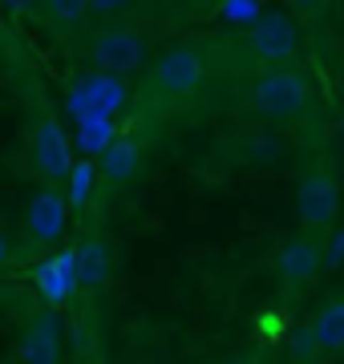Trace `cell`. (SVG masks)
Listing matches in <instances>:
<instances>
[{
  "mask_svg": "<svg viewBox=\"0 0 344 364\" xmlns=\"http://www.w3.org/2000/svg\"><path fill=\"white\" fill-rule=\"evenodd\" d=\"M118 134H114V117L109 114H90L77 122V142L85 154H97L102 158V150H106L109 142H114Z\"/></svg>",
  "mask_w": 344,
  "mask_h": 364,
  "instance_id": "cell-13",
  "label": "cell"
},
{
  "mask_svg": "<svg viewBox=\"0 0 344 364\" xmlns=\"http://www.w3.org/2000/svg\"><path fill=\"white\" fill-rule=\"evenodd\" d=\"M21 360L25 364H61V344H57V320L37 316L21 336Z\"/></svg>",
  "mask_w": 344,
  "mask_h": 364,
  "instance_id": "cell-10",
  "label": "cell"
},
{
  "mask_svg": "<svg viewBox=\"0 0 344 364\" xmlns=\"http://www.w3.org/2000/svg\"><path fill=\"white\" fill-rule=\"evenodd\" d=\"M154 85H158L166 97H186V93H195L207 77V61H203L199 49H190V45H174L166 49L154 61Z\"/></svg>",
  "mask_w": 344,
  "mask_h": 364,
  "instance_id": "cell-4",
  "label": "cell"
},
{
  "mask_svg": "<svg viewBox=\"0 0 344 364\" xmlns=\"http://www.w3.org/2000/svg\"><path fill=\"white\" fill-rule=\"evenodd\" d=\"M134 0H90V9L97 16H118V13H126Z\"/></svg>",
  "mask_w": 344,
  "mask_h": 364,
  "instance_id": "cell-18",
  "label": "cell"
},
{
  "mask_svg": "<svg viewBox=\"0 0 344 364\" xmlns=\"http://www.w3.org/2000/svg\"><path fill=\"white\" fill-rule=\"evenodd\" d=\"M243 105L252 114L267 117V122H300L304 109L312 105V85L296 65H279V69H264L259 77H252Z\"/></svg>",
  "mask_w": 344,
  "mask_h": 364,
  "instance_id": "cell-1",
  "label": "cell"
},
{
  "mask_svg": "<svg viewBox=\"0 0 344 364\" xmlns=\"http://www.w3.org/2000/svg\"><path fill=\"white\" fill-rule=\"evenodd\" d=\"M77 275H81L85 287H97L109 275V255H106V247H102L97 239H90V243L77 251Z\"/></svg>",
  "mask_w": 344,
  "mask_h": 364,
  "instance_id": "cell-14",
  "label": "cell"
},
{
  "mask_svg": "<svg viewBox=\"0 0 344 364\" xmlns=\"http://www.w3.org/2000/svg\"><path fill=\"white\" fill-rule=\"evenodd\" d=\"M93 178H97V166H93L90 158L85 162H77V166L69 170V186H65V198H69V207L73 210H85V198L93 195Z\"/></svg>",
  "mask_w": 344,
  "mask_h": 364,
  "instance_id": "cell-15",
  "label": "cell"
},
{
  "mask_svg": "<svg viewBox=\"0 0 344 364\" xmlns=\"http://www.w3.org/2000/svg\"><path fill=\"white\" fill-rule=\"evenodd\" d=\"M279 279H284V287H304L312 275H316L320 267V251L316 243L308 239V235H296V239H288L284 243V251H279Z\"/></svg>",
  "mask_w": 344,
  "mask_h": 364,
  "instance_id": "cell-9",
  "label": "cell"
},
{
  "mask_svg": "<svg viewBox=\"0 0 344 364\" xmlns=\"http://www.w3.org/2000/svg\"><path fill=\"white\" fill-rule=\"evenodd\" d=\"M9 255H13V247H9V239H4V235H0V263L9 259Z\"/></svg>",
  "mask_w": 344,
  "mask_h": 364,
  "instance_id": "cell-21",
  "label": "cell"
},
{
  "mask_svg": "<svg viewBox=\"0 0 344 364\" xmlns=\"http://www.w3.org/2000/svg\"><path fill=\"white\" fill-rule=\"evenodd\" d=\"M243 45H247L255 61H264L267 69H279V65H291L300 41H296V25H291L288 13H264L243 33Z\"/></svg>",
  "mask_w": 344,
  "mask_h": 364,
  "instance_id": "cell-3",
  "label": "cell"
},
{
  "mask_svg": "<svg viewBox=\"0 0 344 364\" xmlns=\"http://www.w3.org/2000/svg\"><path fill=\"white\" fill-rule=\"evenodd\" d=\"M65 219H69V198L57 191V186H45L33 203H28V239L37 243V247H49L57 243V235L65 231Z\"/></svg>",
  "mask_w": 344,
  "mask_h": 364,
  "instance_id": "cell-7",
  "label": "cell"
},
{
  "mask_svg": "<svg viewBox=\"0 0 344 364\" xmlns=\"http://www.w3.org/2000/svg\"><path fill=\"white\" fill-rule=\"evenodd\" d=\"M296 210L304 227H328L340 210V191H336V178L328 170H308L304 182H300V195H296Z\"/></svg>",
  "mask_w": 344,
  "mask_h": 364,
  "instance_id": "cell-6",
  "label": "cell"
},
{
  "mask_svg": "<svg viewBox=\"0 0 344 364\" xmlns=\"http://www.w3.org/2000/svg\"><path fill=\"white\" fill-rule=\"evenodd\" d=\"M291 4H296L300 13H316V9H320V4H324V0H291Z\"/></svg>",
  "mask_w": 344,
  "mask_h": 364,
  "instance_id": "cell-20",
  "label": "cell"
},
{
  "mask_svg": "<svg viewBox=\"0 0 344 364\" xmlns=\"http://www.w3.org/2000/svg\"><path fill=\"white\" fill-rule=\"evenodd\" d=\"M45 13L53 25H77L90 13V0H45Z\"/></svg>",
  "mask_w": 344,
  "mask_h": 364,
  "instance_id": "cell-16",
  "label": "cell"
},
{
  "mask_svg": "<svg viewBox=\"0 0 344 364\" xmlns=\"http://www.w3.org/2000/svg\"><path fill=\"white\" fill-rule=\"evenodd\" d=\"M81 284L77 275V251H57L53 259H45L37 267V287H41V299L45 304H65L69 291Z\"/></svg>",
  "mask_w": 344,
  "mask_h": 364,
  "instance_id": "cell-8",
  "label": "cell"
},
{
  "mask_svg": "<svg viewBox=\"0 0 344 364\" xmlns=\"http://www.w3.org/2000/svg\"><path fill=\"white\" fill-rule=\"evenodd\" d=\"M97 170L106 174V182L122 186V182H130L138 170H142V146L134 142V138H114V142L102 150L97 158Z\"/></svg>",
  "mask_w": 344,
  "mask_h": 364,
  "instance_id": "cell-11",
  "label": "cell"
},
{
  "mask_svg": "<svg viewBox=\"0 0 344 364\" xmlns=\"http://www.w3.org/2000/svg\"><path fill=\"white\" fill-rule=\"evenodd\" d=\"M33 166H37V174L49 186L65 182L69 170L77 166L73 150H69V138L57 117H37V126H33Z\"/></svg>",
  "mask_w": 344,
  "mask_h": 364,
  "instance_id": "cell-5",
  "label": "cell"
},
{
  "mask_svg": "<svg viewBox=\"0 0 344 364\" xmlns=\"http://www.w3.org/2000/svg\"><path fill=\"white\" fill-rule=\"evenodd\" d=\"M4 9H16V13H28V9H37V4H45V0H0Z\"/></svg>",
  "mask_w": 344,
  "mask_h": 364,
  "instance_id": "cell-19",
  "label": "cell"
},
{
  "mask_svg": "<svg viewBox=\"0 0 344 364\" xmlns=\"http://www.w3.org/2000/svg\"><path fill=\"white\" fill-rule=\"evenodd\" d=\"M90 57L102 73H114V77L134 73V69L146 61V37L130 25H106V28L93 33Z\"/></svg>",
  "mask_w": 344,
  "mask_h": 364,
  "instance_id": "cell-2",
  "label": "cell"
},
{
  "mask_svg": "<svg viewBox=\"0 0 344 364\" xmlns=\"http://www.w3.org/2000/svg\"><path fill=\"white\" fill-rule=\"evenodd\" d=\"M308 340L320 352H344V304H328L312 316L308 324Z\"/></svg>",
  "mask_w": 344,
  "mask_h": 364,
  "instance_id": "cell-12",
  "label": "cell"
},
{
  "mask_svg": "<svg viewBox=\"0 0 344 364\" xmlns=\"http://www.w3.org/2000/svg\"><path fill=\"white\" fill-rule=\"evenodd\" d=\"M223 364H243V360H223Z\"/></svg>",
  "mask_w": 344,
  "mask_h": 364,
  "instance_id": "cell-22",
  "label": "cell"
},
{
  "mask_svg": "<svg viewBox=\"0 0 344 364\" xmlns=\"http://www.w3.org/2000/svg\"><path fill=\"white\" fill-rule=\"evenodd\" d=\"M223 16L235 21V25H247L252 28L259 16H264V4L259 0H223Z\"/></svg>",
  "mask_w": 344,
  "mask_h": 364,
  "instance_id": "cell-17",
  "label": "cell"
},
{
  "mask_svg": "<svg viewBox=\"0 0 344 364\" xmlns=\"http://www.w3.org/2000/svg\"><path fill=\"white\" fill-rule=\"evenodd\" d=\"M340 134H344V122H340Z\"/></svg>",
  "mask_w": 344,
  "mask_h": 364,
  "instance_id": "cell-23",
  "label": "cell"
}]
</instances>
